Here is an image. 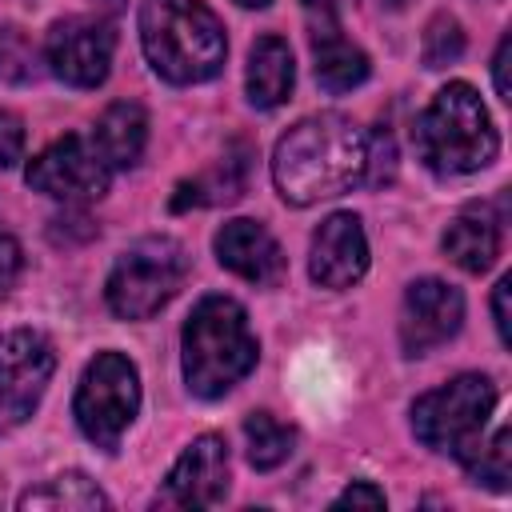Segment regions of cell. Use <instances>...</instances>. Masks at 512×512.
<instances>
[{
	"label": "cell",
	"instance_id": "29",
	"mask_svg": "<svg viewBox=\"0 0 512 512\" xmlns=\"http://www.w3.org/2000/svg\"><path fill=\"white\" fill-rule=\"evenodd\" d=\"M380 4H384V8H408L412 0H380Z\"/></svg>",
	"mask_w": 512,
	"mask_h": 512
},
{
	"label": "cell",
	"instance_id": "24",
	"mask_svg": "<svg viewBox=\"0 0 512 512\" xmlns=\"http://www.w3.org/2000/svg\"><path fill=\"white\" fill-rule=\"evenodd\" d=\"M20 156H24V124L16 112L0 108V172L12 168Z\"/></svg>",
	"mask_w": 512,
	"mask_h": 512
},
{
	"label": "cell",
	"instance_id": "18",
	"mask_svg": "<svg viewBox=\"0 0 512 512\" xmlns=\"http://www.w3.org/2000/svg\"><path fill=\"white\" fill-rule=\"evenodd\" d=\"M444 252L452 264H460L464 272L480 276L492 268V260L500 256V224L480 212V208H468L460 212L448 228H444Z\"/></svg>",
	"mask_w": 512,
	"mask_h": 512
},
{
	"label": "cell",
	"instance_id": "19",
	"mask_svg": "<svg viewBox=\"0 0 512 512\" xmlns=\"http://www.w3.org/2000/svg\"><path fill=\"white\" fill-rule=\"evenodd\" d=\"M20 508H52V512H96L108 508V496L84 476V472H64L40 488H28L20 496Z\"/></svg>",
	"mask_w": 512,
	"mask_h": 512
},
{
	"label": "cell",
	"instance_id": "1",
	"mask_svg": "<svg viewBox=\"0 0 512 512\" xmlns=\"http://www.w3.org/2000/svg\"><path fill=\"white\" fill-rule=\"evenodd\" d=\"M364 160H368V132L356 128L348 116L340 112L304 116L276 140L272 184L288 204L308 208L356 188L364 180Z\"/></svg>",
	"mask_w": 512,
	"mask_h": 512
},
{
	"label": "cell",
	"instance_id": "6",
	"mask_svg": "<svg viewBox=\"0 0 512 512\" xmlns=\"http://www.w3.org/2000/svg\"><path fill=\"white\" fill-rule=\"evenodd\" d=\"M492 408H496L492 380L480 376V372H464V376L424 392L412 404V432L424 448L448 452V456L460 460L484 436V424L492 420Z\"/></svg>",
	"mask_w": 512,
	"mask_h": 512
},
{
	"label": "cell",
	"instance_id": "27",
	"mask_svg": "<svg viewBox=\"0 0 512 512\" xmlns=\"http://www.w3.org/2000/svg\"><path fill=\"white\" fill-rule=\"evenodd\" d=\"M508 296H512V276H500V284L492 288V316H496V332L504 344H512V316H508Z\"/></svg>",
	"mask_w": 512,
	"mask_h": 512
},
{
	"label": "cell",
	"instance_id": "16",
	"mask_svg": "<svg viewBox=\"0 0 512 512\" xmlns=\"http://www.w3.org/2000/svg\"><path fill=\"white\" fill-rule=\"evenodd\" d=\"M92 144L100 148V156H104V164H108L112 172L140 164L144 144H148V116H144V108L132 104V100L108 104L104 116L96 120Z\"/></svg>",
	"mask_w": 512,
	"mask_h": 512
},
{
	"label": "cell",
	"instance_id": "9",
	"mask_svg": "<svg viewBox=\"0 0 512 512\" xmlns=\"http://www.w3.org/2000/svg\"><path fill=\"white\" fill-rule=\"evenodd\" d=\"M56 372V348L36 328L0 332V416L28 420Z\"/></svg>",
	"mask_w": 512,
	"mask_h": 512
},
{
	"label": "cell",
	"instance_id": "21",
	"mask_svg": "<svg viewBox=\"0 0 512 512\" xmlns=\"http://www.w3.org/2000/svg\"><path fill=\"white\" fill-rule=\"evenodd\" d=\"M460 464L476 484H488L492 492H508V484H512V432H508V424H500L492 432V440L480 436L460 456Z\"/></svg>",
	"mask_w": 512,
	"mask_h": 512
},
{
	"label": "cell",
	"instance_id": "17",
	"mask_svg": "<svg viewBox=\"0 0 512 512\" xmlns=\"http://www.w3.org/2000/svg\"><path fill=\"white\" fill-rule=\"evenodd\" d=\"M248 100L256 108H276L292 96L296 84V64H292V48L280 36H260L248 52Z\"/></svg>",
	"mask_w": 512,
	"mask_h": 512
},
{
	"label": "cell",
	"instance_id": "22",
	"mask_svg": "<svg viewBox=\"0 0 512 512\" xmlns=\"http://www.w3.org/2000/svg\"><path fill=\"white\" fill-rule=\"evenodd\" d=\"M464 52V32L452 16H432L428 28H424V40H420V60L424 68H444V64H456Z\"/></svg>",
	"mask_w": 512,
	"mask_h": 512
},
{
	"label": "cell",
	"instance_id": "10",
	"mask_svg": "<svg viewBox=\"0 0 512 512\" xmlns=\"http://www.w3.org/2000/svg\"><path fill=\"white\" fill-rule=\"evenodd\" d=\"M112 52H116L112 28L104 20H92V16L56 20L44 36V60H48L52 76L72 84V88L104 84L108 68H112Z\"/></svg>",
	"mask_w": 512,
	"mask_h": 512
},
{
	"label": "cell",
	"instance_id": "28",
	"mask_svg": "<svg viewBox=\"0 0 512 512\" xmlns=\"http://www.w3.org/2000/svg\"><path fill=\"white\" fill-rule=\"evenodd\" d=\"M508 64H512V36H504V40H500V48H496V56H492V80H496V92H500V100H512Z\"/></svg>",
	"mask_w": 512,
	"mask_h": 512
},
{
	"label": "cell",
	"instance_id": "26",
	"mask_svg": "<svg viewBox=\"0 0 512 512\" xmlns=\"http://www.w3.org/2000/svg\"><path fill=\"white\" fill-rule=\"evenodd\" d=\"M332 508H384V492L368 480H356L332 500Z\"/></svg>",
	"mask_w": 512,
	"mask_h": 512
},
{
	"label": "cell",
	"instance_id": "31",
	"mask_svg": "<svg viewBox=\"0 0 512 512\" xmlns=\"http://www.w3.org/2000/svg\"><path fill=\"white\" fill-rule=\"evenodd\" d=\"M104 4H108V8H120V4H124V0H104Z\"/></svg>",
	"mask_w": 512,
	"mask_h": 512
},
{
	"label": "cell",
	"instance_id": "20",
	"mask_svg": "<svg viewBox=\"0 0 512 512\" xmlns=\"http://www.w3.org/2000/svg\"><path fill=\"white\" fill-rule=\"evenodd\" d=\"M244 440H248V460L256 472H272L280 468L292 448H296V428L276 420L272 412H252L244 420Z\"/></svg>",
	"mask_w": 512,
	"mask_h": 512
},
{
	"label": "cell",
	"instance_id": "23",
	"mask_svg": "<svg viewBox=\"0 0 512 512\" xmlns=\"http://www.w3.org/2000/svg\"><path fill=\"white\" fill-rule=\"evenodd\" d=\"M392 176H396V144H392L388 128H372V132H368L364 180H368V184H388Z\"/></svg>",
	"mask_w": 512,
	"mask_h": 512
},
{
	"label": "cell",
	"instance_id": "3",
	"mask_svg": "<svg viewBox=\"0 0 512 512\" xmlns=\"http://www.w3.org/2000/svg\"><path fill=\"white\" fill-rule=\"evenodd\" d=\"M184 380L196 396L216 400L232 392L260 356L244 308L232 296H204L184 320Z\"/></svg>",
	"mask_w": 512,
	"mask_h": 512
},
{
	"label": "cell",
	"instance_id": "13",
	"mask_svg": "<svg viewBox=\"0 0 512 512\" xmlns=\"http://www.w3.org/2000/svg\"><path fill=\"white\" fill-rule=\"evenodd\" d=\"M308 272L320 288H352L368 272V240L356 212H332L316 228Z\"/></svg>",
	"mask_w": 512,
	"mask_h": 512
},
{
	"label": "cell",
	"instance_id": "4",
	"mask_svg": "<svg viewBox=\"0 0 512 512\" xmlns=\"http://www.w3.org/2000/svg\"><path fill=\"white\" fill-rule=\"evenodd\" d=\"M500 136L480 92L464 80L444 84L416 120V152L436 176L480 172L496 160Z\"/></svg>",
	"mask_w": 512,
	"mask_h": 512
},
{
	"label": "cell",
	"instance_id": "7",
	"mask_svg": "<svg viewBox=\"0 0 512 512\" xmlns=\"http://www.w3.org/2000/svg\"><path fill=\"white\" fill-rule=\"evenodd\" d=\"M76 424L80 432L104 448L116 452L120 436L132 428L136 412H140V376L136 364L120 352H96V360H88L76 400H72Z\"/></svg>",
	"mask_w": 512,
	"mask_h": 512
},
{
	"label": "cell",
	"instance_id": "30",
	"mask_svg": "<svg viewBox=\"0 0 512 512\" xmlns=\"http://www.w3.org/2000/svg\"><path fill=\"white\" fill-rule=\"evenodd\" d=\"M236 4H244V8H264L268 0H236Z\"/></svg>",
	"mask_w": 512,
	"mask_h": 512
},
{
	"label": "cell",
	"instance_id": "5",
	"mask_svg": "<svg viewBox=\"0 0 512 512\" xmlns=\"http://www.w3.org/2000/svg\"><path fill=\"white\" fill-rule=\"evenodd\" d=\"M184 276H188L184 244L172 236H144L116 256L104 296L120 320H148L180 292Z\"/></svg>",
	"mask_w": 512,
	"mask_h": 512
},
{
	"label": "cell",
	"instance_id": "11",
	"mask_svg": "<svg viewBox=\"0 0 512 512\" xmlns=\"http://www.w3.org/2000/svg\"><path fill=\"white\" fill-rule=\"evenodd\" d=\"M464 324V296L436 280H412L404 292V308H400V348L404 356H428L440 344H448Z\"/></svg>",
	"mask_w": 512,
	"mask_h": 512
},
{
	"label": "cell",
	"instance_id": "12",
	"mask_svg": "<svg viewBox=\"0 0 512 512\" xmlns=\"http://www.w3.org/2000/svg\"><path fill=\"white\" fill-rule=\"evenodd\" d=\"M228 492V444L220 436H196L180 460L172 464L168 480H164V496L160 504L172 508H212L220 504Z\"/></svg>",
	"mask_w": 512,
	"mask_h": 512
},
{
	"label": "cell",
	"instance_id": "15",
	"mask_svg": "<svg viewBox=\"0 0 512 512\" xmlns=\"http://www.w3.org/2000/svg\"><path fill=\"white\" fill-rule=\"evenodd\" d=\"M312 56H316V80L324 92H352L368 80V56L340 32V20L308 24Z\"/></svg>",
	"mask_w": 512,
	"mask_h": 512
},
{
	"label": "cell",
	"instance_id": "25",
	"mask_svg": "<svg viewBox=\"0 0 512 512\" xmlns=\"http://www.w3.org/2000/svg\"><path fill=\"white\" fill-rule=\"evenodd\" d=\"M20 268H24V252H20V244H16L12 236L0 232V296H8V292L16 288Z\"/></svg>",
	"mask_w": 512,
	"mask_h": 512
},
{
	"label": "cell",
	"instance_id": "14",
	"mask_svg": "<svg viewBox=\"0 0 512 512\" xmlns=\"http://www.w3.org/2000/svg\"><path fill=\"white\" fill-rule=\"evenodd\" d=\"M212 248H216V260L228 272H236V276H244L252 284H276L284 276V252H280L276 236L260 220H244V216L228 220L216 232Z\"/></svg>",
	"mask_w": 512,
	"mask_h": 512
},
{
	"label": "cell",
	"instance_id": "2",
	"mask_svg": "<svg viewBox=\"0 0 512 512\" xmlns=\"http://www.w3.org/2000/svg\"><path fill=\"white\" fill-rule=\"evenodd\" d=\"M140 44L152 72L168 84H204L228 56L224 24L200 0H144Z\"/></svg>",
	"mask_w": 512,
	"mask_h": 512
},
{
	"label": "cell",
	"instance_id": "8",
	"mask_svg": "<svg viewBox=\"0 0 512 512\" xmlns=\"http://www.w3.org/2000/svg\"><path fill=\"white\" fill-rule=\"evenodd\" d=\"M28 188L52 196V200H64V204H88V200H100L108 192V180H112V168L104 164L100 148L88 140V136H64L56 144H48L40 156H32L28 172H24Z\"/></svg>",
	"mask_w": 512,
	"mask_h": 512
}]
</instances>
